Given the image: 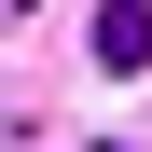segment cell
I'll return each mask as SVG.
<instances>
[{
	"label": "cell",
	"instance_id": "1",
	"mask_svg": "<svg viewBox=\"0 0 152 152\" xmlns=\"http://www.w3.org/2000/svg\"><path fill=\"white\" fill-rule=\"evenodd\" d=\"M97 69H152V0H97Z\"/></svg>",
	"mask_w": 152,
	"mask_h": 152
}]
</instances>
